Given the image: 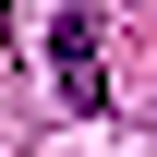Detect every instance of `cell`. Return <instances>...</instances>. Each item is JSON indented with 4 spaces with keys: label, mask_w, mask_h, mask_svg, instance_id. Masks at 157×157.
I'll return each mask as SVG.
<instances>
[{
    "label": "cell",
    "mask_w": 157,
    "mask_h": 157,
    "mask_svg": "<svg viewBox=\"0 0 157 157\" xmlns=\"http://www.w3.org/2000/svg\"><path fill=\"white\" fill-rule=\"evenodd\" d=\"M48 73H60V97H73V109H109V60H97V24H85V12L48 24Z\"/></svg>",
    "instance_id": "obj_1"
}]
</instances>
